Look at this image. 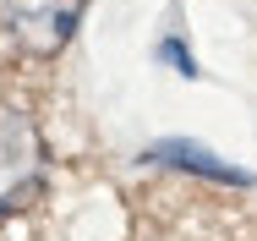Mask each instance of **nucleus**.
Returning <instances> with one entry per match:
<instances>
[{"instance_id": "1", "label": "nucleus", "mask_w": 257, "mask_h": 241, "mask_svg": "<svg viewBox=\"0 0 257 241\" xmlns=\"http://www.w3.org/2000/svg\"><path fill=\"white\" fill-rule=\"evenodd\" d=\"M44 187V137L28 115L0 110V214L28 208Z\"/></svg>"}, {"instance_id": "2", "label": "nucleus", "mask_w": 257, "mask_h": 241, "mask_svg": "<svg viewBox=\"0 0 257 241\" xmlns=\"http://www.w3.org/2000/svg\"><path fill=\"white\" fill-rule=\"evenodd\" d=\"M88 0H0V28L28 49V55H55L77 33Z\"/></svg>"}]
</instances>
